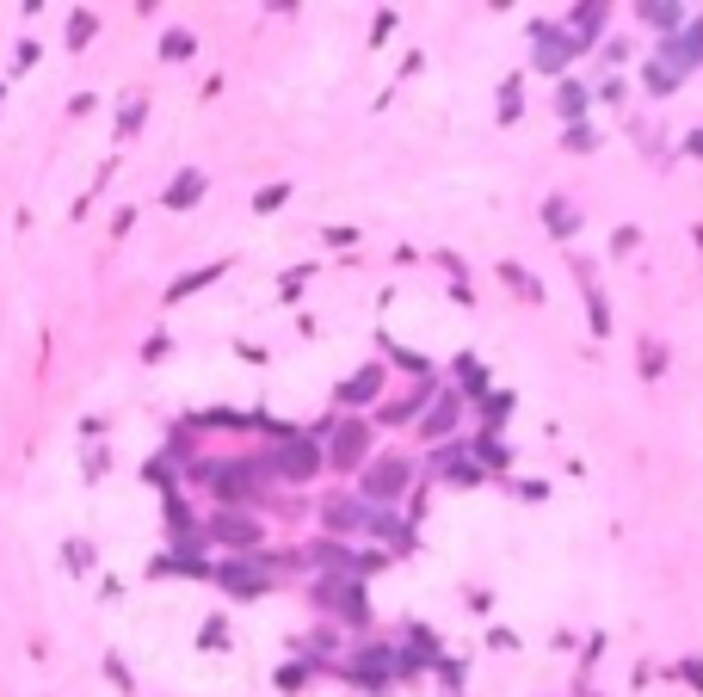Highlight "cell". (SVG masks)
<instances>
[{
  "mask_svg": "<svg viewBox=\"0 0 703 697\" xmlns=\"http://www.w3.org/2000/svg\"><path fill=\"white\" fill-rule=\"evenodd\" d=\"M315 605H327V617H340V623H370V599H364V586L352 574H321Z\"/></svg>",
  "mask_w": 703,
  "mask_h": 697,
  "instance_id": "1",
  "label": "cell"
},
{
  "mask_svg": "<svg viewBox=\"0 0 703 697\" xmlns=\"http://www.w3.org/2000/svg\"><path fill=\"white\" fill-rule=\"evenodd\" d=\"M266 463H272V475H278V482H309V475L327 463L321 457V445H315V438H278V451H266Z\"/></svg>",
  "mask_w": 703,
  "mask_h": 697,
  "instance_id": "2",
  "label": "cell"
},
{
  "mask_svg": "<svg viewBox=\"0 0 703 697\" xmlns=\"http://www.w3.org/2000/svg\"><path fill=\"white\" fill-rule=\"evenodd\" d=\"M407 482H414V463H407V457H377V463H370L364 469V482H358V494H364V506L370 500H401L407 494Z\"/></svg>",
  "mask_w": 703,
  "mask_h": 697,
  "instance_id": "3",
  "label": "cell"
},
{
  "mask_svg": "<svg viewBox=\"0 0 703 697\" xmlns=\"http://www.w3.org/2000/svg\"><path fill=\"white\" fill-rule=\"evenodd\" d=\"M531 38H537V68L543 75H562V68L580 56V38L562 31V25H531Z\"/></svg>",
  "mask_w": 703,
  "mask_h": 697,
  "instance_id": "4",
  "label": "cell"
},
{
  "mask_svg": "<svg viewBox=\"0 0 703 697\" xmlns=\"http://www.w3.org/2000/svg\"><path fill=\"white\" fill-rule=\"evenodd\" d=\"M210 574L229 586L235 599H259V593L272 586V574H266V568H253V556H241V562H229V568H210Z\"/></svg>",
  "mask_w": 703,
  "mask_h": 697,
  "instance_id": "5",
  "label": "cell"
},
{
  "mask_svg": "<svg viewBox=\"0 0 703 697\" xmlns=\"http://www.w3.org/2000/svg\"><path fill=\"white\" fill-rule=\"evenodd\" d=\"M364 451H370V426H364V420L333 426V451H327V463H333V469H352Z\"/></svg>",
  "mask_w": 703,
  "mask_h": 697,
  "instance_id": "6",
  "label": "cell"
},
{
  "mask_svg": "<svg viewBox=\"0 0 703 697\" xmlns=\"http://www.w3.org/2000/svg\"><path fill=\"white\" fill-rule=\"evenodd\" d=\"M321 525H327L333 537H358V531L370 525V506H364V500H327V506H321Z\"/></svg>",
  "mask_w": 703,
  "mask_h": 697,
  "instance_id": "7",
  "label": "cell"
},
{
  "mask_svg": "<svg viewBox=\"0 0 703 697\" xmlns=\"http://www.w3.org/2000/svg\"><path fill=\"white\" fill-rule=\"evenodd\" d=\"M457 414H463V395H457V389H438V395H432V414L420 420V432L438 445L444 432H457Z\"/></svg>",
  "mask_w": 703,
  "mask_h": 697,
  "instance_id": "8",
  "label": "cell"
},
{
  "mask_svg": "<svg viewBox=\"0 0 703 697\" xmlns=\"http://www.w3.org/2000/svg\"><path fill=\"white\" fill-rule=\"evenodd\" d=\"M210 537L247 549V543H259V519H247V512H216V519H210Z\"/></svg>",
  "mask_w": 703,
  "mask_h": 697,
  "instance_id": "9",
  "label": "cell"
},
{
  "mask_svg": "<svg viewBox=\"0 0 703 697\" xmlns=\"http://www.w3.org/2000/svg\"><path fill=\"white\" fill-rule=\"evenodd\" d=\"M204 198V167H185L173 186H167V210H192Z\"/></svg>",
  "mask_w": 703,
  "mask_h": 697,
  "instance_id": "10",
  "label": "cell"
},
{
  "mask_svg": "<svg viewBox=\"0 0 703 697\" xmlns=\"http://www.w3.org/2000/svg\"><path fill=\"white\" fill-rule=\"evenodd\" d=\"M438 475H444V482H481V469H475L469 451H457V445L438 451Z\"/></svg>",
  "mask_w": 703,
  "mask_h": 697,
  "instance_id": "11",
  "label": "cell"
},
{
  "mask_svg": "<svg viewBox=\"0 0 703 697\" xmlns=\"http://www.w3.org/2000/svg\"><path fill=\"white\" fill-rule=\"evenodd\" d=\"M364 531H377L383 543H401V549H414V531H407L401 519H395V512H377V506H370V525Z\"/></svg>",
  "mask_w": 703,
  "mask_h": 697,
  "instance_id": "12",
  "label": "cell"
},
{
  "mask_svg": "<svg viewBox=\"0 0 703 697\" xmlns=\"http://www.w3.org/2000/svg\"><path fill=\"white\" fill-rule=\"evenodd\" d=\"M642 19H648L654 31H679L691 13H685V7H673V0H648V7H642Z\"/></svg>",
  "mask_w": 703,
  "mask_h": 697,
  "instance_id": "13",
  "label": "cell"
},
{
  "mask_svg": "<svg viewBox=\"0 0 703 697\" xmlns=\"http://www.w3.org/2000/svg\"><path fill=\"white\" fill-rule=\"evenodd\" d=\"M377 383H383V371H377V364H364V371L340 389V401H346V408H358V401H370V395H377Z\"/></svg>",
  "mask_w": 703,
  "mask_h": 697,
  "instance_id": "14",
  "label": "cell"
},
{
  "mask_svg": "<svg viewBox=\"0 0 703 697\" xmlns=\"http://www.w3.org/2000/svg\"><path fill=\"white\" fill-rule=\"evenodd\" d=\"M543 223H549V235H574V229H580V216H574V204H568V198H549V204H543Z\"/></svg>",
  "mask_w": 703,
  "mask_h": 697,
  "instance_id": "15",
  "label": "cell"
},
{
  "mask_svg": "<svg viewBox=\"0 0 703 697\" xmlns=\"http://www.w3.org/2000/svg\"><path fill=\"white\" fill-rule=\"evenodd\" d=\"M555 112H562L568 124H580V118H586V87H580V81H562V93H555Z\"/></svg>",
  "mask_w": 703,
  "mask_h": 697,
  "instance_id": "16",
  "label": "cell"
},
{
  "mask_svg": "<svg viewBox=\"0 0 703 697\" xmlns=\"http://www.w3.org/2000/svg\"><path fill=\"white\" fill-rule=\"evenodd\" d=\"M666 62H703V13H691V31H685V50H666Z\"/></svg>",
  "mask_w": 703,
  "mask_h": 697,
  "instance_id": "17",
  "label": "cell"
},
{
  "mask_svg": "<svg viewBox=\"0 0 703 697\" xmlns=\"http://www.w3.org/2000/svg\"><path fill=\"white\" fill-rule=\"evenodd\" d=\"M457 383H463V395H481V389H488V371H481V358H475V352H463V358H457Z\"/></svg>",
  "mask_w": 703,
  "mask_h": 697,
  "instance_id": "18",
  "label": "cell"
},
{
  "mask_svg": "<svg viewBox=\"0 0 703 697\" xmlns=\"http://www.w3.org/2000/svg\"><path fill=\"white\" fill-rule=\"evenodd\" d=\"M222 278V266H204V272H185L173 290H167V303H179V297H192V290H204V284H216Z\"/></svg>",
  "mask_w": 703,
  "mask_h": 697,
  "instance_id": "19",
  "label": "cell"
},
{
  "mask_svg": "<svg viewBox=\"0 0 703 697\" xmlns=\"http://www.w3.org/2000/svg\"><path fill=\"white\" fill-rule=\"evenodd\" d=\"M642 81H648L654 93H673V87H679V68L660 56V62H648V68H642Z\"/></svg>",
  "mask_w": 703,
  "mask_h": 697,
  "instance_id": "20",
  "label": "cell"
},
{
  "mask_svg": "<svg viewBox=\"0 0 703 697\" xmlns=\"http://www.w3.org/2000/svg\"><path fill=\"white\" fill-rule=\"evenodd\" d=\"M574 19H580V25H574V38H580V50H586L592 38H599V25H605V7H574Z\"/></svg>",
  "mask_w": 703,
  "mask_h": 697,
  "instance_id": "21",
  "label": "cell"
},
{
  "mask_svg": "<svg viewBox=\"0 0 703 697\" xmlns=\"http://www.w3.org/2000/svg\"><path fill=\"white\" fill-rule=\"evenodd\" d=\"M512 414V389H500V395H488V401H481V420H488V426H500Z\"/></svg>",
  "mask_w": 703,
  "mask_h": 697,
  "instance_id": "22",
  "label": "cell"
},
{
  "mask_svg": "<svg viewBox=\"0 0 703 697\" xmlns=\"http://www.w3.org/2000/svg\"><path fill=\"white\" fill-rule=\"evenodd\" d=\"M475 463H481V469H506V463H512V451H506V445H494V438H481Z\"/></svg>",
  "mask_w": 703,
  "mask_h": 697,
  "instance_id": "23",
  "label": "cell"
},
{
  "mask_svg": "<svg viewBox=\"0 0 703 697\" xmlns=\"http://www.w3.org/2000/svg\"><path fill=\"white\" fill-rule=\"evenodd\" d=\"M93 31H99V19L93 13H74V25H68V44L81 50V44H93Z\"/></svg>",
  "mask_w": 703,
  "mask_h": 697,
  "instance_id": "24",
  "label": "cell"
},
{
  "mask_svg": "<svg viewBox=\"0 0 703 697\" xmlns=\"http://www.w3.org/2000/svg\"><path fill=\"white\" fill-rule=\"evenodd\" d=\"M161 56H167V62H185V56H192V38H185V31H167V44H161Z\"/></svg>",
  "mask_w": 703,
  "mask_h": 697,
  "instance_id": "25",
  "label": "cell"
},
{
  "mask_svg": "<svg viewBox=\"0 0 703 697\" xmlns=\"http://www.w3.org/2000/svg\"><path fill=\"white\" fill-rule=\"evenodd\" d=\"M500 124H518V81L500 87Z\"/></svg>",
  "mask_w": 703,
  "mask_h": 697,
  "instance_id": "26",
  "label": "cell"
},
{
  "mask_svg": "<svg viewBox=\"0 0 703 697\" xmlns=\"http://www.w3.org/2000/svg\"><path fill=\"white\" fill-rule=\"evenodd\" d=\"M284 198H290V186H266V192H259V198H253V210H259V216H266V210H278Z\"/></svg>",
  "mask_w": 703,
  "mask_h": 697,
  "instance_id": "27",
  "label": "cell"
},
{
  "mask_svg": "<svg viewBox=\"0 0 703 697\" xmlns=\"http://www.w3.org/2000/svg\"><path fill=\"white\" fill-rule=\"evenodd\" d=\"M222 642H229V630H222V617H210L204 636H198V648H222Z\"/></svg>",
  "mask_w": 703,
  "mask_h": 697,
  "instance_id": "28",
  "label": "cell"
},
{
  "mask_svg": "<svg viewBox=\"0 0 703 697\" xmlns=\"http://www.w3.org/2000/svg\"><path fill=\"white\" fill-rule=\"evenodd\" d=\"M136 124H142V99H130V105H124V118H118V130H124V136H130V130H136Z\"/></svg>",
  "mask_w": 703,
  "mask_h": 697,
  "instance_id": "29",
  "label": "cell"
},
{
  "mask_svg": "<svg viewBox=\"0 0 703 697\" xmlns=\"http://www.w3.org/2000/svg\"><path fill=\"white\" fill-rule=\"evenodd\" d=\"M68 568H93V549L87 543H68Z\"/></svg>",
  "mask_w": 703,
  "mask_h": 697,
  "instance_id": "30",
  "label": "cell"
},
{
  "mask_svg": "<svg viewBox=\"0 0 703 697\" xmlns=\"http://www.w3.org/2000/svg\"><path fill=\"white\" fill-rule=\"evenodd\" d=\"M592 142H599V136H592L586 124H574V130H568V149H592Z\"/></svg>",
  "mask_w": 703,
  "mask_h": 697,
  "instance_id": "31",
  "label": "cell"
},
{
  "mask_svg": "<svg viewBox=\"0 0 703 697\" xmlns=\"http://www.w3.org/2000/svg\"><path fill=\"white\" fill-rule=\"evenodd\" d=\"M642 371H648V377H660V346H648V340H642Z\"/></svg>",
  "mask_w": 703,
  "mask_h": 697,
  "instance_id": "32",
  "label": "cell"
},
{
  "mask_svg": "<svg viewBox=\"0 0 703 697\" xmlns=\"http://www.w3.org/2000/svg\"><path fill=\"white\" fill-rule=\"evenodd\" d=\"M303 679H309V667H284V673H278V685H284V691H296Z\"/></svg>",
  "mask_w": 703,
  "mask_h": 697,
  "instance_id": "33",
  "label": "cell"
},
{
  "mask_svg": "<svg viewBox=\"0 0 703 697\" xmlns=\"http://www.w3.org/2000/svg\"><path fill=\"white\" fill-rule=\"evenodd\" d=\"M685 679H691V685L703 691V660H685Z\"/></svg>",
  "mask_w": 703,
  "mask_h": 697,
  "instance_id": "34",
  "label": "cell"
},
{
  "mask_svg": "<svg viewBox=\"0 0 703 697\" xmlns=\"http://www.w3.org/2000/svg\"><path fill=\"white\" fill-rule=\"evenodd\" d=\"M685 149H691V155H703V130H691V142H685Z\"/></svg>",
  "mask_w": 703,
  "mask_h": 697,
  "instance_id": "35",
  "label": "cell"
}]
</instances>
